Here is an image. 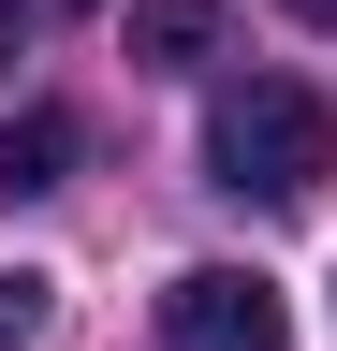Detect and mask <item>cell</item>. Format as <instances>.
I'll return each mask as SVG.
<instances>
[{
	"label": "cell",
	"mask_w": 337,
	"mask_h": 351,
	"mask_svg": "<svg viewBox=\"0 0 337 351\" xmlns=\"http://www.w3.org/2000/svg\"><path fill=\"white\" fill-rule=\"evenodd\" d=\"M161 351H293V307H279V278H249V263H191V278L161 293Z\"/></svg>",
	"instance_id": "7a4b0ae2"
},
{
	"label": "cell",
	"mask_w": 337,
	"mask_h": 351,
	"mask_svg": "<svg viewBox=\"0 0 337 351\" xmlns=\"http://www.w3.org/2000/svg\"><path fill=\"white\" fill-rule=\"evenodd\" d=\"M73 176V117L59 103H30V117H0V205H45Z\"/></svg>",
	"instance_id": "3957f363"
},
{
	"label": "cell",
	"mask_w": 337,
	"mask_h": 351,
	"mask_svg": "<svg viewBox=\"0 0 337 351\" xmlns=\"http://www.w3.org/2000/svg\"><path fill=\"white\" fill-rule=\"evenodd\" d=\"M45 307H59V278H30V263H15V278H0V351L45 337Z\"/></svg>",
	"instance_id": "5b68a950"
},
{
	"label": "cell",
	"mask_w": 337,
	"mask_h": 351,
	"mask_svg": "<svg viewBox=\"0 0 337 351\" xmlns=\"http://www.w3.org/2000/svg\"><path fill=\"white\" fill-rule=\"evenodd\" d=\"M293 15H323V29H337V0H293Z\"/></svg>",
	"instance_id": "52a82bcc"
},
{
	"label": "cell",
	"mask_w": 337,
	"mask_h": 351,
	"mask_svg": "<svg viewBox=\"0 0 337 351\" xmlns=\"http://www.w3.org/2000/svg\"><path fill=\"white\" fill-rule=\"evenodd\" d=\"M15 44H30V0H0V73H15Z\"/></svg>",
	"instance_id": "8992f818"
},
{
	"label": "cell",
	"mask_w": 337,
	"mask_h": 351,
	"mask_svg": "<svg viewBox=\"0 0 337 351\" xmlns=\"http://www.w3.org/2000/svg\"><path fill=\"white\" fill-rule=\"evenodd\" d=\"M205 176H220L235 205H308L337 176V117L293 73H235L220 103H205Z\"/></svg>",
	"instance_id": "6da1fadb"
},
{
	"label": "cell",
	"mask_w": 337,
	"mask_h": 351,
	"mask_svg": "<svg viewBox=\"0 0 337 351\" xmlns=\"http://www.w3.org/2000/svg\"><path fill=\"white\" fill-rule=\"evenodd\" d=\"M205 44H220V0H132V59L147 73H191Z\"/></svg>",
	"instance_id": "277c9868"
}]
</instances>
